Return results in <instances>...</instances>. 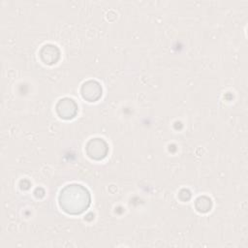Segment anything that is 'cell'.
I'll use <instances>...</instances> for the list:
<instances>
[{
  "mask_svg": "<svg viewBox=\"0 0 248 248\" xmlns=\"http://www.w3.org/2000/svg\"><path fill=\"white\" fill-rule=\"evenodd\" d=\"M59 205L69 214H78L84 211L90 203V195L86 188L79 184H70L59 194Z\"/></svg>",
  "mask_w": 248,
  "mask_h": 248,
  "instance_id": "1",
  "label": "cell"
},
{
  "mask_svg": "<svg viewBox=\"0 0 248 248\" xmlns=\"http://www.w3.org/2000/svg\"><path fill=\"white\" fill-rule=\"evenodd\" d=\"M81 94L82 97L89 102L97 101L102 95V87L97 81L89 80L83 83L81 87Z\"/></svg>",
  "mask_w": 248,
  "mask_h": 248,
  "instance_id": "2",
  "label": "cell"
},
{
  "mask_svg": "<svg viewBox=\"0 0 248 248\" xmlns=\"http://www.w3.org/2000/svg\"><path fill=\"white\" fill-rule=\"evenodd\" d=\"M77 105L72 99L65 98L63 100H60L56 106V110L60 117L62 118H72L77 113Z\"/></svg>",
  "mask_w": 248,
  "mask_h": 248,
  "instance_id": "3",
  "label": "cell"
},
{
  "mask_svg": "<svg viewBox=\"0 0 248 248\" xmlns=\"http://www.w3.org/2000/svg\"><path fill=\"white\" fill-rule=\"evenodd\" d=\"M99 140L100 139H94L92 140H90L88 142L89 145L95 147V148H92V147H89V146H86L87 148V153L88 155L91 157V158H94V159H102L106 156L107 154V151H108V146L105 145L101 148H97L98 147V144H99Z\"/></svg>",
  "mask_w": 248,
  "mask_h": 248,
  "instance_id": "4",
  "label": "cell"
},
{
  "mask_svg": "<svg viewBox=\"0 0 248 248\" xmlns=\"http://www.w3.org/2000/svg\"><path fill=\"white\" fill-rule=\"evenodd\" d=\"M46 51H48L49 52V50H51V52L54 54V55H56V56H58V53H54V50H57V48L55 47V46H45V47H44ZM55 61H56V58H54L53 56H51L50 54H48V57H47V60L46 61V63H55Z\"/></svg>",
  "mask_w": 248,
  "mask_h": 248,
  "instance_id": "5",
  "label": "cell"
}]
</instances>
